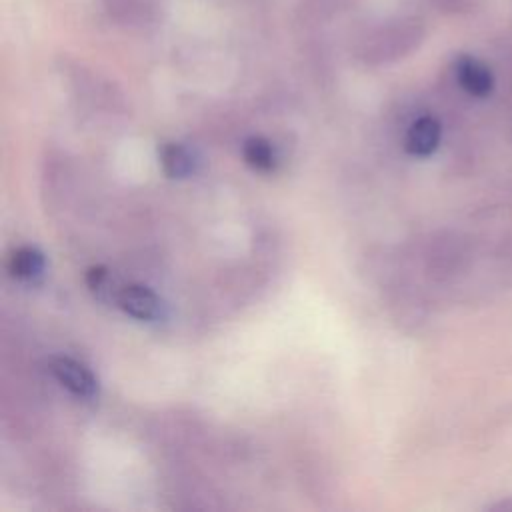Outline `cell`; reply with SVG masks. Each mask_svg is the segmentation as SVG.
Returning <instances> with one entry per match:
<instances>
[{"mask_svg":"<svg viewBox=\"0 0 512 512\" xmlns=\"http://www.w3.org/2000/svg\"><path fill=\"white\" fill-rule=\"evenodd\" d=\"M442 140V126L434 116H420L416 118L404 138V148L408 154L426 158L440 146Z\"/></svg>","mask_w":512,"mask_h":512,"instance_id":"cell-5","label":"cell"},{"mask_svg":"<svg viewBox=\"0 0 512 512\" xmlns=\"http://www.w3.org/2000/svg\"><path fill=\"white\" fill-rule=\"evenodd\" d=\"M8 268H10L12 276H16L18 280L34 282L44 274L46 260L40 250H36L32 246H20L12 252Z\"/></svg>","mask_w":512,"mask_h":512,"instance_id":"cell-6","label":"cell"},{"mask_svg":"<svg viewBox=\"0 0 512 512\" xmlns=\"http://www.w3.org/2000/svg\"><path fill=\"white\" fill-rule=\"evenodd\" d=\"M106 278H108V272H106V268H102V266H94V268H90L88 274H86V282H88V286H90L92 290H100V288L104 286Z\"/></svg>","mask_w":512,"mask_h":512,"instance_id":"cell-10","label":"cell"},{"mask_svg":"<svg viewBox=\"0 0 512 512\" xmlns=\"http://www.w3.org/2000/svg\"><path fill=\"white\" fill-rule=\"evenodd\" d=\"M160 164L164 174L170 178H186L194 170V158L190 150L176 142L164 144L160 150Z\"/></svg>","mask_w":512,"mask_h":512,"instance_id":"cell-7","label":"cell"},{"mask_svg":"<svg viewBox=\"0 0 512 512\" xmlns=\"http://www.w3.org/2000/svg\"><path fill=\"white\" fill-rule=\"evenodd\" d=\"M242 156L248 166L258 172H270L276 166L274 146L262 136H250L242 144Z\"/></svg>","mask_w":512,"mask_h":512,"instance_id":"cell-8","label":"cell"},{"mask_svg":"<svg viewBox=\"0 0 512 512\" xmlns=\"http://www.w3.org/2000/svg\"><path fill=\"white\" fill-rule=\"evenodd\" d=\"M440 12L446 14H460L470 8V0H430Z\"/></svg>","mask_w":512,"mask_h":512,"instance_id":"cell-9","label":"cell"},{"mask_svg":"<svg viewBox=\"0 0 512 512\" xmlns=\"http://www.w3.org/2000/svg\"><path fill=\"white\" fill-rule=\"evenodd\" d=\"M50 372L76 398H82V400L98 398L96 376L78 360L68 356H54L50 360Z\"/></svg>","mask_w":512,"mask_h":512,"instance_id":"cell-2","label":"cell"},{"mask_svg":"<svg viewBox=\"0 0 512 512\" xmlns=\"http://www.w3.org/2000/svg\"><path fill=\"white\" fill-rule=\"evenodd\" d=\"M454 74L460 88L474 98H486L494 90V74L474 56L462 54L454 64Z\"/></svg>","mask_w":512,"mask_h":512,"instance_id":"cell-3","label":"cell"},{"mask_svg":"<svg viewBox=\"0 0 512 512\" xmlns=\"http://www.w3.org/2000/svg\"><path fill=\"white\" fill-rule=\"evenodd\" d=\"M424 38V26L414 16H398L374 24L358 40V56L370 64L400 58Z\"/></svg>","mask_w":512,"mask_h":512,"instance_id":"cell-1","label":"cell"},{"mask_svg":"<svg viewBox=\"0 0 512 512\" xmlns=\"http://www.w3.org/2000/svg\"><path fill=\"white\" fill-rule=\"evenodd\" d=\"M118 306L136 320H158L162 316V300L156 292L142 284L124 286L118 294Z\"/></svg>","mask_w":512,"mask_h":512,"instance_id":"cell-4","label":"cell"}]
</instances>
